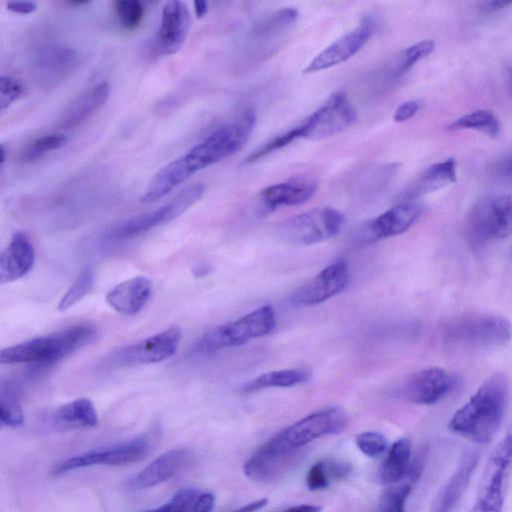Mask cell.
<instances>
[{"label":"cell","instance_id":"obj_1","mask_svg":"<svg viewBox=\"0 0 512 512\" xmlns=\"http://www.w3.org/2000/svg\"><path fill=\"white\" fill-rule=\"evenodd\" d=\"M509 402V379L495 373L452 416L448 428L463 439L485 445L500 430Z\"/></svg>","mask_w":512,"mask_h":512},{"label":"cell","instance_id":"obj_2","mask_svg":"<svg viewBox=\"0 0 512 512\" xmlns=\"http://www.w3.org/2000/svg\"><path fill=\"white\" fill-rule=\"evenodd\" d=\"M95 335L96 329L90 324L72 325L2 349L0 362L2 364H52L87 345Z\"/></svg>","mask_w":512,"mask_h":512},{"label":"cell","instance_id":"obj_3","mask_svg":"<svg viewBox=\"0 0 512 512\" xmlns=\"http://www.w3.org/2000/svg\"><path fill=\"white\" fill-rule=\"evenodd\" d=\"M444 341L472 347H500L512 338V325L503 316L468 313L445 320L440 329Z\"/></svg>","mask_w":512,"mask_h":512},{"label":"cell","instance_id":"obj_4","mask_svg":"<svg viewBox=\"0 0 512 512\" xmlns=\"http://www.w3.org/2000/svg\"><path fill=\"white\" fill-rule=\"evenodd\" d=\"M466 233L474 249L512 235V194L490 195L478 200L468 214Z\"/></svg>","mask_w":512,"mask_h":512},{"label":"cell","instance_id":"obj_5","mask_svg":"<svg viewBox=\"0 0 512 512\" xmlns=\"http://www.w3.org/2000/svg\"><path fill=\"white\" fill-rule=\"evenodd\" d=\"M511 467L512 431L506 434L488 457L476 498L469 512H502Z\"/></svg>","mask_w":512,"mask_h":512},{"label":"cell","instance_id":"obj_6","mask_svg":"<svg viewBox=\"0 0 512 512\" xmlns=\"http://www.w3.org/2000/svg\"><path fill=\"white\" fill-rule=\"evenodd\" d=\"M275 312L265 305L232 322L207 332L199 341L198 349L213 352L227 347L241 345L251 339L269 334L275 327Z\"/></svg>","mask_w":512,"mask_h":512},{"label":"cell","instance_id":"obj_7","mask_svg":"<svg viewBox=\"0 0 512 512\" xmlns=\"http://www.w3.org/2000/svg\"><path fill=\"white\" fill-rule=\"evenodd\" d=\"M345 222L343 214L331 207H318L295 215L277 229L278 237L295 245H312L336 236Z\"/></svg>","mask_w":512,"mask_h":512},{"label":"cell","instance_id":"obj_8","mask_svg":"<svg viewBox=\"0 0 512 512\" xmlns=\"http://www.w3.org/2000/svg\"><path fill=\"white\" fill-rule=\"evenodd\" d=\"M300 449L288 444L278 433L245 462L243 472L247 478L258 483L278 480L296 465Z\"/></svg>","mask_w":512,"mask_h":512},{"label":"cell","instance_id":"obj_9","mask_svg":"<svg viewBox=\"0 0 512 512\" xmlns=\"http://www.w3.org/2000/svg\"><path fill=\"white\" fill-rule=\"evenodd\" d=\"M203 193L204 186L200 183L187 186L163 206L132 217L118 225L113 230V236L119 239L131 238L170 222L196 203Z\"/></svg>","mask_w":512,"mask_h":512},{"label":"cell","instance_id":"obj_10","mask_svg":"<svg viewBox=\"0 0 512 512\" xmlns=\"http://www.w3.org/2000/svg\"><path fill=\"white\" fill-rule=\"evenodd\" d=\"M213 165L200 142L186 154L162 167L152 178L140 198L141 203H152L163 198L197 171Z\"/></svg>","mask_w":512,"mask_h":512},{"label":"cell","instance_id":"obj_11","mask_svg":"<svg viewBox=\"0 0 512 512\" xmlns=\"http://www.w3.org/2000/svg\"><path fill=\"white\" fill-rule=\"evenodd\" d=\"M357 115L344 92L328 100L301 124L302 138L320 140L338 134L356 121Z\"/></svg>","mask_w":512,"mask_h":512},{"label":"cell","instance_id":"obj_12","mask_svg":"<svg viewBox=\"0 0 512 512\" xmlns=\"http://www.w3.org/2000/svg\"><path fill=\"white\" fill-rule=\"evenodd\" d=\"M347 426V414L339 407H329L305 416L279 433L291 446L302 448L316 439L341 433Z\"/></svg>","mask_w":512,"mask_h":512},{"label":"cell","instance_id":"obj_13","mask_svg":"<svg viewBox=\"0 0 512 512\" xmlns=\"http://www.w3.org/2000/svg\"><path fill=\"white\" fill-rule=\"evenodd\" d=\"M457 386L455 375L440 367L410 374L402 383L401 396L409 402L431 405L441 401Z\"/></svg>","mask_w":512,"mask_h":512},{"label":"cell","instance_id":"obj_14","mask_svg":"<svg viewBox=\"0 0 512 512\" xmlns=\"http://www.w3.org/2000/svg\"><path fill=\"white\" fill-rule=\"evenodd\" d=\"M350 273L345 261H336L291 295V303L297 306H313L341 293L349 284Z\"/></svg>","mask_w":512,"mask_h":512},{"label":"cell","instance_id":"obj_15","mask_svg":"<svg viewBox=\"0 0 512 512\" xmlns=\"http://www.w3.org/2000/svg\"><path fill=\"white\" fill-rule=\"evenodd\" d=\"M181 330L171 326L121 349L115 357L120 365L153 364L170 358L177 351Z\"/></svg>","mask_w":512,"mask_h":512},{"label":"cell","instance_id":"obj_16","mask_svg":"<svg viewBox=\"0 0 512 512\" xmlns=\"http://www.w3.org/2000/svg\"><path fill=\"white\" fill-rule=\"evenodd\" d=\"M191 26L188 7L181 1H169L162 10L160 24L154 40L157 55H172L184 44Z\"/></svg>","mask_w":512,"mask_h":512},{"label":"cell","instance_id":"obj_17","mask_svg":"<svg viewBox=\"0 0 512 512\" xmlns=\"http://www.w3.org/2000/svg\"><path fill=\"white\" fill-rule=\"evenodd\" d=\"M372 31V23L365 20L316 55L303 72L305 74L319 72L347 61L365 46Z\"/></svg>","mask_w":512,"mask_h":512},{"label":"cell","instance_id":"obj_18","mask_svg":"<svg viewBox=\"0 0 512 512\" xmlns=\"http://www.w3.org/2000/svg\"><path fill=\"white\" fill-rule=\"evenodd\" d=\"M422 211V206L418 203H399L371 220L364 229V238L374 242L400 235L419 220Z\"/></svg>","mask_w":512,"mask_h":512},{"label":"cell","instance_id":"obj_19","mask_svg":"<svg viewBox=\"0 0 512 512\" xmlns=\"http://www.w3.org/2000/svg\"><path fill=\"white\" fill-rule=\"evenodd\" d=\"M77 52L68 46L52 45L43 48L35 57L33 70L37 81L44 87L57 85L78 65Z\"/></svg>","mask_w":512,"mask_h":512},{"label":"cell","instance_id":"obj_20","mask_svg":"<svg viewBox=\"0 0 512 512\" xmlns=\"http://www.w3.org/2000/svg\"><path fill=\"white\" fill-rule=\"evenodd\" d=\"M151 449L150 439L141 436L110 448L95 449L79 455L82 468L94 465L120 466L138 462L145 458Z\"/></svg>","mask_w":512,"mask_h":512},{"label":"cell","instance_id":"obj_21","mask_svg":"<svg viewBox=\"0 0 512 512\" xmlns=\"http://www.w3.org/2000/svg\"><path fill=\"white\" fill-rule=\"evenodd\" d=\"M35 261V250L29 235L16 232L0 256V283L14 282L28 274Z\"/></svg>","mask_w":512,"mask_h":512},{"label":"cell","instance_id":"obj_22","mask_svg":"<svg viewBox=\"0 0 512 512\" xmlns=\"http://www.w3.org/2000/svg\"><path fill=\"white\" fill-rule=\"evenodd\" d=\"M479 456L467 451L461 457L453 474L436 496L430 512H454L478 466Z\"/></svg>","mask_w":512,"mask_h":512},{"label":"cell","instance_id":"obj_23","mask_svg":"<svg viewBox=\"0 0 512 512\" xmlns=\"http://www.w3.org/2000/svg\"><path fill=\"white\" fill-rule=\"evenodd\" d=\"M190 451L186 448H175L158 456L154 461L131 477L129 489L142 490L155 487L170 478L187 462Z\"/></svg>","mask_w":512,"mask_h":512},{"label":"cell","instance_id":"obj_24","mask_svg":"<svg viewBox=\"0 0 512 512\" xmlns=\"http://www.w3.org/2000/svg\"><path fill=\"white\" fill-rule=\"evenodd\" d=\"M151 292V280L144 276H135L112 288L106 295V302L118 313L131 316L145 306Z\"/></svg>","mask_w":512,"mask_h":512},{"label":"cell","instance_id":"obj_25","mask_svg":"<svg viewBox=\"0 0 512 512\" xmlns=\"http://www.w3.org/2000/svg\"><path fill=\"white\" fill-rule=\"evenodd\" d=\"M317 190V182L311 178H292L265 187L260 192L262 203L270 209L293 206L309 200Z\"/></svg>","mask_w":512,"mask_h":512},{"label":"cell","instance_id":"obj_26","mask_svg":"<svg viewBox=\"0 0 512 512\" xmlns=\"http://www.w3.org/2000/svg\"><path fill=\"white\" fill-rule=\"evenodd\" d=\"M109 94L110 85L107 81L87 89L62 112L59 126L69 129L82 124L107 101Z\"/></svg>","mask_w":512,"mask_h":512},{"label":"cell","instance_id":"obj_27","mask_svg":"<svg viewBox=\"0 0 512 512\" xmlns=\"http://www.w3.org/2000/svg\"><path fill=\"white\" fill-rule=\"evenodd\" d=\"M456 161L447 158L428 167L405 191L408 199L440 190L456 182Z\"/></svg>","mask_w":512,"mask_h":512},{"label":"cell","instance_id":"obj_28","mask_svg":"<svg viewBox=\"0 0 512 512\" xmlns=\"http://www.w3.org/2000/svg\"><path fill=\"white\" fill-rule=\"evenodd\" d=\"M411 452V443L407 438L393 443L379 471L382 484L394 485L405 479L412 465Z\"/></svg>","mask_w":512,"mask_h":512},{"label":"cell","instance_id":"obj_29","mask_svg":"<svg viewBox=\"0 0 512 512\" xmlns=\"http://www.w3.org/2000/svg\"><path fill=\"white\" fill-rule=\"evenodd\" d=\"M53 421L64 428H91L98 424V414L89 399L78 398L59 407L53 414Z\"/></svg>","mask_w":512,"mask_h":512},{"label":"cell","instance_id":"obj_30","mask_svg":"<svg viewBox=\"0 0 512 512\" xmlns=\"http://www.w3.org/2000/svg\"><path fill=\"white\" fill-rule=\"evenodd\" d=\"M352 471L348 462L323 459L314 463L306 476V485L310 491L323 490L333 481L346 479Z\"/></svg>","mask_w":512,"mask_h":512},{"label":"cell","instance_id":"obj_31","mask_svg":"<svg viewBox=\"0 0 512 512\" xmlns=\"http://www.w3.org/2000/svg\"><path fill=\"white\" fill-rule=\"evenodd\" d=\"M422 472V461L412 462L410 470L401 482L390 487L383 495L378 512H405L406 501Z\"/></svg>","mask_w":512,"mask_h":512},{"label":"cell","instance_id":"obj_32","mask_svg":"<svg viewBox=\"0 0 512 512\" xmlns=\"http://www.w3.org/2000/svg\"><path fill=\"white\" fill-rule=\"evenodd\" d=\"M310 371L303 368H293L271 371L257 376L243 385V393H251L270 387H292L306 382Z\"/></svg>","mask_w":512,"mask_h":512},{"label":"cell","instance_id":"obj_33","mask_svg":"<svg viewBox=\"0 0 512 512\" xmlns=\"http://www.w3.org/2000/svg\"><path fill=\"white\" fill-rule=\"evenodd\" d=\"M450 130L473 129L495 137L499 134L500 123L495 114L489 110L480 109L467 113L455 119Z\"/></svg>","mask_w":512,"mask_h":512},{"label":"cell","instance_id":"obj_34","mask_svg":"<svg viewBox=\"0 0 512 512\" xmlns=\"http://www.w3.org/2000/svg\"><path fill=\"white\" fill-rule=\"evenodd\" d=\"M94 285V270L87 266L82 269L73 284L61 298L57 310L64 312L83 299Z\"/></svg>","mask_w":512,"mask_h":512},{"label":"cell","instance_id":"obj_35","mask_svg":"<svg viewBox=\"0 0 512 512\" xmlns=\"http://www.w3.org/2000/svg\"><path fill=\"white\" fill-rule=\"evenodd\" d=\"M434 46L432 40H423L403 50L394 65V75L398 77L408 72L416 63L427 57Z\"/></svg>","mask_w":512,"mask_h":512},{"label":"cell","instance_id":"obj_36","mask_svg":"<svg viewBox=\"0 0 512 512\" xmlns=\"http://www.w3.org/2000/svg\"><path fill=\"white\" fill-rule=\"evenodd\" d=\"M67 141V137L62 134H50L39 137L21 152L20 160L25 163L35 161L51 151L62 148L66 145Z\"/></svg>","mask_w":512,"mask_h":512},{"label":"cell","instance_id":"obj_37","mask_svg":"<svg viewBox=\"0 0 512 512\" xmlns=\"http://www.w3.org/2000/svg\"><path fill=\"white\" fill-rule=\"evenodd\" d=\"M119 23L127 30L137 28L144 17V7L137 0H119L114 3Z\"/></svg>","mask_w":512,"mask_h":512},{"label":"cell","instance_id":"obj_38","mask_svg":"<svg viewBox=\"0 0 512 512\" xmlns=\"http://www.w3.org/2000/svg\"><path fill=\"white\" fill-rule=\"evenodd\" d=\"M0 420L9 427H19L24 422V415L20 403L11 391H1Z\"/></svg>","mask_w":512,"mask_h":512},{"label":"cell","instance_id":"obj_39","mask_svg":"<svg viewBox=\"0 0 512 512\" xmlns=\"http://www.w3.org/2000/svg\"><path fill=\"white\" fill-rule=\"evenodd\" d=\"M298 138H302L301 126L295 127L263 144L246 158L245 163L258 161L266 155L289 145Z\"/></svg>","mask_w":512,"mask_h":512},{"label":"cell","instance_id":"obj_40","mask_svg":"<svg viewBox=\"0 0 512 512\" xmlns=\"http://www.w3.org/2000/svg\"><path fill=\"white\" fill-rule=\"evenodd\" d=\"M199 495L196 489L183 488L178 490L168 503L143 512H190Z\"/></svg>","mask_w":512,"mask_h":512},{"label":"cell","instance_id":"obj_41","mask_svg":"<svg viewBox=\"0 0 512 512\" xmlns=\"http://www.w3.org/2000/svg\"><path fill=\"white\" fill-rule=\"evenodd\" d=\"M297 16L298 12L295 9L288 8L279 10L258 24L254 29V34L257 36L268 35L275 30L293 23Z\"/></svg>","mask_w":512,"mask_h":512},{"label":"cell","instance_id":"obj_42","mask_svg":"<svg viewBox=\"0 0 512 512\" xmlns=\"http://www.w3.org/2000/svg\"><path fill=\"white\" fill-rule=\"evenodd\" d=\"M355 443L359 450L368 457H378L387 448V439L379 432L360 433L356 436Z\"/></svg>","mask_w":512,"mask_h":512},{"label":"cell","instance_id":"obj_43","mask_svg":"<svg viewBox=\"0 0 512 512\" xmlns=\"http://www.w3.org/2000/svg\"><path fill=\"white\" fill-rule=\"evenodd\" d=\"M24 93L23 84L16 78L0 77V109L4 111Z\"/></svg>","mask_w":512,"mask_h":512},{"label":"cell","instance_id":"obj_44","mask_svg":"<svg viewBox=\"0 0 512 512\" xmlns=\"http://www.w3.org/2000/svg\"><path fill=\"white\" fill-rule=\"evenodd\" d=\"M421 107L418 100H410L400 104L393 114L395 122H404L414 117Z\"/></svg>","mask_w":512,"mask_h":512},{"label":"cell","instance_id":"obj_45","mask_svg":"<svg viewBox=\"0 0 512 512\" xmlns=\"http://www.w3.org/2000/svg\"><path fill=\"white\" fill-rule=\"evenodd\" d=\"M215 496L210 492L200 493L190 512H212Z\"/></svg>","mask_w":512,"mask_h":512},{"label":"cell","instance_id":"obj_46","mask_svg":"<svg viewBox=\"0 0 512 512\" xmlns=\"http://www.w3.org/2000/svg\"><path fill=\"white\" fill-rule=\"evenodd\" d=\"M37 8L36 2L32 1H9L7 9L21 15L30 14Z\"/></svg>","mask_w":512,"mask_h":512},{"label":"cell","instance_id":"obj_47","mask_svg":"<svg viewBox=\"0 0 512 512\" xmlns=\"http://www.w3.org/2000/svg\"><path fill=\"white\" fill-rule=\"evenodd\" d=\"M510 5H512V1H488L480 5V10L485 14H491Z\"/></svg>","mask_w":512,"mask_h":512},{"label":"cell","instance_id":"obj_48","mask_svg":"<svg viewBox=\"0 0 512 512\" xmlns=\"http://www.w3.org/2000/svg\"><path fill=\"white\" fill-rule=\"evenodd\" d=\"M497 169L502 176L512 179V152L498 163Z\"/></svg>","mask_w":512,"mask_h":512},{"label":"cell","instance_id":"obj_49","mask_svg":"<svg viewBox=\"0 0 512 512\" xmlns=\"http://www.w3.org/2000/svg\"><path fill=\"white\" fill-rule=\"evenodd\" d=\"M268 503V500L266 498H262L256 501H253L251 503L246 504L245 506H241L235 510L229 511V512H256L260 509H262L266 504Z\"/></svg>","mask_w":512,"mask_h":512},{"label":"cell","instance_id":"obj_50","mask_svg":"<svg viewBox=\"0 0 512 512\" xmlns=\"http://www.w3.org/2000/svg\"><path fill=\"white\" fill-rule=\"evenodd\" d=\"M321 509L322 508L317 505L301 504L292 506L282 512H320Z\"/></svg>","mask_w":512,"mask_h":512},{"label":"cell","instance_id":"obj_51","mask_svg":"<svg viewBox=\"0 0 512 512\" xmlns=\"http://www.w3.org/2000/svg\"><path fill=\"white\" fill-rule=\"evenodd\" d=\"M194 11L197 18H202L208 11V3L206 1H194Z\"/></svg>","mask_w":512,"mask_h":512},{"label":"cell","instance_id":"obj_52","mask_svg":"<svg viewBox=\"0 0 512 512\" xmlns=\"http://www.w3.org/2000/svg\"><path fill=\"white\" fill-rule=\"evenodd\" d=\"M209 273V267L203 263L201 264H198L197 266L194 267L193 269V274L197 277L199 276H205L206 274Z\"/></svg>","mask_w":512,"mask_h":512},{"label":"cell","instance_id":"obj_53","mask_svg":"<svg viewBox=\"0 0 512 512\" xmlns=\"http://www.w3.org/2000/svg\"><path fill=\"white\" fill-rule=\"evenodd\" d=\"M66 3L69 6L77 7V6H82V5L88 4L89 1H85V0H68V1H66Z\"/></svg>","mask_w":512,"mask_h":512},{"label":"cell","instance_id":"obj_54","mask_svg":"<svg viewBox=\"0 0 512 512\" xmlns=\"http://www.w3.org/2000/svg\"><path fill=\"white\" fill-rule=\"evenodd\" d=\"M5 154H6V150H5V147L4 145L2 144L1 145V166H3L4 162H5Z\"/></svg>","mask_w":512,"mask_h":512}]
</instances>
